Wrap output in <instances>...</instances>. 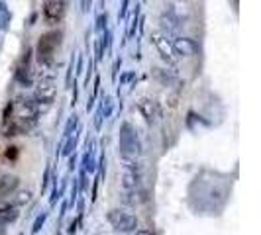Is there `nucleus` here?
<instances>
[{
    "instance_id": "f257e3e1",
    "label": "nucleus",
    "mask_w": 261,
    "mask_h": 235,
    "mask_svg": "<svg viewBox=\"0 0 261 235\" xmlns=\"http://www.w3.org/2000/svg\"><path fill=\"white\" fill-rule=\"evenodd\" d=\"M36 124V110L28 102H10L4 108L2 116V133L6 137H14L20 133H26Z\"/></svg>"
},
{
    "instance_id": "f03ea898",
    "label": "nucleus",
    "mask_w": 261,
    "mask_h": 235,
    "mask_svg": "<svg viewBox=\"0 0 261 235\" xmlns=\"http://www.w3.org/2000/svg\"><path fill=\"white\" fill-rule=\"evenodd\" d=\"M59 38H61L59 32H49V34H43L39 38L38 47H36L39 63H43V65L51 63L53 57H55V51H57V45H59Z\"/></svg>"
},
{
    "instance_id": "7ed1b4c3",
    "label": "nucleus",
    "mask_w": 261,
    "mask_h": 235,
    "mask_svg": "<svg viewBox=\"0 0 261 235\" xmlns=\"http://www.w3.org/2000/svg\"><path fill=\"white\" fill-rule=\"evenodd\" d=\"M67 12V0H45L43 2V20L45 24L55 26L63 20Z\"/></svg>"
},
{
    "instance_id": "20e7f679",
    "label": "nucleus",
    "mask_w": 261,
    "mask_h": 235,
    "mask_svg": "<svg viewBox=\"0 0 261 235\" xmlns=\"http://www.w3.org/2000/svg\"><path fill=\"white\" fill-rule=\"evenodd\" d=\"M16 186H18V179H16V177H10V174L2 177V179H0V198H2V196H8L10 192H14Z\"/></svg>"
},
{
    "instance_id": "39448f33",
    "label": "nucleus",
    "mask_w": 261,
    "mask_h": 235,
    "mask_svg": "<svg viewBox=\"0 0 261 235\" xmlns=\"http://www.w3.org/2000/svg\"><path fill=\"white\" fill-rule=\"evenodd\" d=\"M16 157H18V147H8V151H6V159L14 161Z\"/></svg>"
}]
</instances>
